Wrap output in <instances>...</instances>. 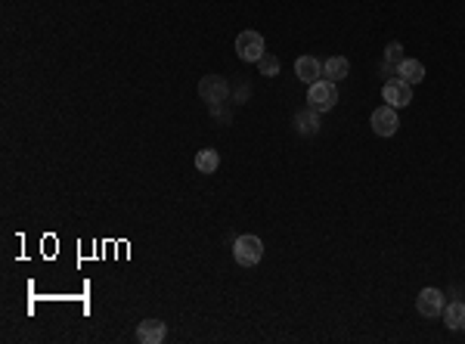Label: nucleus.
Returning a JSON list of instances; mask_svg holds the SVG:
<instances>
[{"mask_svg":"<svg viewBox=\"0 0 465 344\" xmlns=\"http://www.w3.org/2000/svg\"><path fill=\"white\" fill-rule=\"evenodd\" d=\"M199 96L208 103L211 115H220V106L230 99V84H227L220 75H205L202 84H199Z\"/></svg>","mask_w":465,"mask_h":344,"instance_id":"nucleus-1","label":"nucleus"},{"mask_svg":"<svg viewBox=\"0 0 465 344\" xmlns=\"http://www.w3.org/2000/svg\"><path fill=\"white\" fill-rule=\"evenodd\" d=\"M233 257L239 267H255V264H261L264 257V242L257 239V236H239V239L233 242Z\"/></svg>","mask_w":465,"mask_h":344,"instance_id":"nucleus-2","label":"nucleus"},{"mask_svg":"<svg viewBox=\"0 0 465 344\" xmlns=\"http://www.w3.org/2000/svg\"><path fill=\"white\" fill-rule=\"evenodd\" d=\"M335 103H338V87H335L332 81L320 78L317 84H310V90H307V106H310V109L329 112V109H335Z\"/></svg>","mask_w":465,"mask_h":344,"instance_id":"nucleus-3","label":"nucleus"},{"mask_svg":"<svg viewBox=\"0 0 465 344\" xmlns=\"http://www.w3.org/2000/svg\"><path fill=\"white\" fill-rule=\"evenodd\" d=\"M236 53H239L242 62H257L264 53H267L264 34H257V31H242L239 38H236Z\"/></svg>","mask_w":465,"mask_h":344,"instance_id":"nucleus-4","label":"nucleus"},{"mask_svg":"<svg viewBox=\"0 0 465 344\" xmlns=\"http://www.w3.org/2000/svg\"><path fill=\"white\" fill-rule=\"evenodd\" d=\"M369 124H372V131L378 134V137H394V134L400 131V118H397V109L394 106H378L375 112H372V118H369Z\"/></svg>","mask_w":465,"mask_h":344,"instance_id":"nucleus-5","label":"nucleus"},{"mask_svg":"<svg viewBox=\"0 0 465 344\" xmlns=\"http://www.w3.org/2000/svg\"><path fill=\"white\" fill-rule=\"evenodd\" d=\"M443 307H447V301H443V292H441V289H422V292H419L416 310H419L425 320L443 317Z\"/></svg>","mask_w":465,"mask_h":344,"instance_id":"nucleus-6","label":"nucleus"},{"mask_svg":"<svg viewBox=\"0 0 465 344\" xmlns=\"http://www.w3.org/2000/svg\"><path fill=\"white\" fill-rule=\"evenodd\" d=\"M382 96H385V103H388V106L403 109V106L413 103V84L400 81V78H391V81L382 87Z\"/></svg>","mask_w":465,"mask_h":344,"instance_id":"nucleus-7","label":"nucleus"},{"mask_svg":"<svg viewBox=\"0 0 465 344\" xmlns=\"http://www.w3.org/2000/svg\"><path fill=\"white\" fill-rule=\"evenodd\" d=\"M295 75L301 78L307 87H310V84H317L320 78H323V62H320L317 56H298V62H295Z\"/></svg>","mask_w":465,"mask_h":344,"instance_id":"nucleus-8","label":"nucleus"},{"mask_svg":"<svg viewBox=\"0 0 465 344\" xmlns=\"http://www.w3.org/2000/svg\"><path fill=\"white\" fill-rule=\"evenodd\" d=\"M168 338V329L162 320H143L137 326V341L140 344H162Z\"/></svg>","mask_w":465,"mask_h":344,"instance_id":"nucleus-9","label":"nucleus"},{"mask_svg":"<svg viewBox=\"0 0 465 344\" xmlns=\"http://www.w3.org/2000/svg\"><path fill=\"white\" fill-rule=\"evenodd\" d=\"M295 131L301 134V137H313V134L320 131V112L317 109H301V112H295Z\"/></svg>","mask_w":465,"mask_h":344,"instance_id":"nucleus-10","label":"nucleus"},{"mask_svg":"<svg viewBox=\"0 0 465 344\" xmlns=\"http://www.w3.org/2000/svg\"><path fill=\"white\" fill-rule=\"evenodd\" d=\"M348 71H350V62L345 59V56H329V59L323 62V78H326V81H332V84L345 81Z\"/></svg>","mask_w":465,"mask_h":344,"instance_id":"nucleus-11","label":"nucleus"},{"mask_svg":"<svg viewBox=\"0 0 465 344\" xmlns=\"http://www.w3.org/2000/svg\"><path fill=\"white\" fill-rule=\"evenodd\" d=\"M394 71H397L400 81H406V84H422V81H425V66H422L419 59H403Z\"/></svg>","mask_w":465,"mask_h":344,"instance_id":"nucleus-12","label":"nucleus"},{"mask_svg":"<svg viewBox=\"0 0 465 344\" xmlns=\"http://www.w3.org/2000/svg\"><path fill=\"white\" fill-rule=\"evenodd\" d=\"M443 322H447V329H453V332H462L465 329V301H453V304L443 307Z\"/></svg>","mask_w":465,"mask_h":344,"instance_id":"nucleus-13","label":"nucleus"},{"mask_svg":"<svg viewBox=\"0 0 465 344\" xmlns=\"http://www.w3.org/2000/svg\"><path fill=\"white\" fill-rule=\"evenodd\" d=\"M217 164H220L217 149H199V152H196V171H199V174H214Z\"/></svg>","mask_w":465,"mask_h":344,"instance_id":"nucleus-14","label":"nucleus"},{"mask_svg":"<svg viewBox=\"0 0 465 344\" xmlns=\"http://www.w3.org/2000/svg\"><path fill=\"white\" fill-rule=\"evenodd\" d=\"M257 71H261V75H267V78H276L279 75V59L273 53H264L261 59H257Z\"/></svg>","mask_w":465,"mask_h":344,"instance_id":"nucleus-15","label":"nucleus"},{"mask_svg":"<svg viewBox=\"0 0 465 344\" xmlns=\"http://www.w3.org/2000/svg\"><path fill=\"white\" fill-rule=\"evenodd\" d=\"M400 62H403V44H400V41H391L388 47H385V66H400Z\"/></svg>","mask_w":465,"mask_h":344,"instance_id":"nucleus-16","label":"nucleus"}]
</instances>
